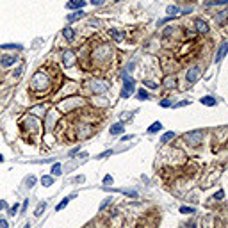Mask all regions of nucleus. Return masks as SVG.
Listing matches in <instances>:
<instances>
[{"mask_svg":"<svg viewBox=\"0 0 228 228\" xmlns=\"http://www.w3.org/2000/svg\"><path fill=\"white\" fill-rule=\"evenodd\" d=\"M16 212H18V203H14V205H13L11 209H9V214H11V216H14Z\"/></svg>","mask_w":228,"mask_h":228,"instance_id":"nucleus-25","label":"nucleus"},{"mask_svg":"<svg viewBox=\"0 0 228 228\" xmlns=\"http://www.w3.org/2000/svg\"><path fill=\"white\" fill-rule=\"evenodd\" d=\"M14 63H16L14 55H5V57H2V61H0V64H2L4 68H9V66H13Z\"/></svg>","mask_w":228,"mask_h":228,"instance_id":"nucleus-6","label":"nucleus"},{"mask_svg":"<svg viewBox=\"0 0 228 228\" xmlns=\"http://www.w3.org/2000/svg\"><path fill=\"white\" fill-rule=\"evenodd\" d=\"M0 162H4V157L2 155H0Z\"/></svg>","mask_w":228,"mask_h":228,"instance_id":"nucleus-37","label":"nucleus"},{"mask_svg":"<svg viewBox=\"0 0 228 228\" xmlns=\"http://www.w3.org/2000/svg\"><path fill=\"white\" fill-rule=\"evenodd\" d=\"M23 228H30V225H29V223H27V225H25V226H23Z\"/></svg>","mask_w":228,"mask_h":228,"instance_id":"nucleus-36","label":"nucleus"},{"mask_svg":"<svg viewBox=\"0 0 228 228\" xmlns=\"http://www.w3.org/2000/svg\"><path fill=\"white\" fill-rule=\"evenodd\" d=\"M45 207H46V203H39V205H38V209H36V216H41V212L45 210Z\"/></svg>","mask_w":228,"mask_h":228,"instance_id":"nucleus-23","label":"nucleus"},{"mask_svg":"<svg viewBox=\"0 0 228 228\" xmlns=\"http://www.w3.org/2000/svg\"><path fill=\"white\" fill-rule=\"evenodd\" d=\"M27 184H29V187H32V185L36 184V178H34V177H29V180H27Z\"/></svg>","mask_w":228,"mask_h":228,"instance_id":"nucleus-28","label":"nucleus"},{"mask_svg":"<svg viewBox=\"0 0 228 228\" xmlns=\"http://www.w3.org/2000/svg\"><path fill=\"white\" fill-rule=\"evenodd\" d=\"M41 184H43L45 187H48V185H52V184H53V178H52V177H48V175H45V177L41 178Z\"/></svg>","mask_w":228,"mask_h":228,"instance_id":"nucleus-17","label":"nucleus"},{"mask_svg":"<svg viewBox=\"0 0 228 228\" xmlns=\"http://www.w3.org/2000/svg\"><path fill=\"white\" fill-rule=\"evenodd\" d=\"M103 2H105V0H91V4H93V5H102Z\"/></svg>","mask_w":228,"mask_h":228,"instance_id":"nucleus-30","label":"nucleus"},{"mask_svg":"<svg viewBox=\"0 0 228 228\" xmlns=\"http://www.w3.org/2000/svg\"><path fill=\"white\" fill-rule=\"evenodd\" d=\"M164 86H166V88H173V86H175V78L166 77V78H164Z\"/></svg>","mask_w":228,"mask_h":228,"instance_id":"nucleus-20","label":"nucleus"},{"mask_svg":"<svg viewBox=\"0 0 228 228\" xmlns=\"http://www.w3.org/2000/svg\"><path fill=\"white\" fill-rule=\"evenodd\" d=\"M63 36H64L66 41H73V38H75V30H73V29H64Z\"/></svg>","mask_w":228,"mask_h":228,"instance_id":"nucleus-10","label":"nucleus"},{"mask_svg":"<svg viewBox=\"0 0 228 228\" xmlns=\"http://www.w3.org/2000/svg\"><path fill=\"white\" fill-rule=\"evenodd\" d=\"M180 212H182V214H192L194 209H192V207H180Z\"/></svg>","mask_w":228,"mask_h":228,"instance_id":"nucleus-21","label":"nucleus"},{"mask_svg":"<svg viewBox=\"0 0 228 228\" xmlns=\"http://www.w3.org/2000/svg\"><path fill=\"white\" fill-rule=\"evenodd\" d=\"M137 98L139 100H148V93H146L144 89H139L137 91Z\"/></svg>","mask_w":228,"mask_h":228,"instance_id":"nucleus-19","label":"nucleus"},{"mask_svg":"<svg viewBox=\"0 0 228 228\" xmlns=\"http://www.w3.org/2000/svg\"><path fill=\"white\" fill-rule=\"evenodd\" d=\"M5 207H7V203H5V202H0V209H5Z\"/></svg>","mask_w":228,"mask_h":228,"instance_id":"nucleus-35","label":"nucleus"},{"mask_svg":"<svg viewBox=\"0 0 228 228\" xmlns=\"http://www.w3.org/2000/svg\"><path fill=\"white\" fill-rule=\"evenodd\" d=\"M160 105H162V107H171L173 103H171V100H162V102H160Z\"/></svg>","mask_w":228,"mask_h":228,"instance_id":"nucleus-27","label":"nucleus"},{"mask_svg":"<svg viewBox=\"0 0 228 228\" xmlns=\"http://www.w3.org/2000/svg\"><path fill=\"white\" fill-rule=\"evenodd\" d=\"M200 73H202V70H200V66H192V68L185 73V80L189 84H194L198 80V77H200Z\"/></svg>","mask_w":228,"mask_h":228,"instance_id":"nucleus-2","label":"nucleus"},{"mask_svg":"<svg viewBox=\"0 0 228 228\" xmlns=\"http://www.w3.org/2000/svg\"><path fill=\"white\" fill-rule=\"evenodd\" d=\"M61 173H63V171H61V164H59V162L52 166V175H53V177H59Z\"/></svg>","mask_w":228,"mask_h":228,"instance_id":"nucleus-15","label":"nucleus"},{"mask_svg":"<svg viewBox=\"0 0 228 228\" xmlns=\"http://www.w3.org/2000/svg\"><path fill=\"white\" fill-rule=\"evenodd\" d=\"M9 225H7V221L5 219H0V228H7Z\"/></svg>","mask_w":228,"mask_h":228,"instance_id":"nucleus-31","label":"nucleus"},{"mask_svg":"<svg viewBox=\"0 0 228 228\" xmlns=\"http://www.w3.org/2000/svg\"><path fill=\"white\" fill-rule=\"evenodd\" d=\"M109 202H111V200H105V202H103L102 205H100V209H105V207H107V205H109Z\"/></svg>","mask_w":228,"mask_h":228,"instance_id":"nucleus-33","label":"nucleus"},{"mask_svg":"<svg viewBox=\"0 0 228 228\" xmlns=\"http://www.w3.org/2000/svg\"><path fill=\"white\" fill-rule=\"evenodd\" d=\"M173 137H175V132H166L162 136V139H160V143H167V141H171Z\"/></svg>","mask_w":228,"mask_h":228,"instance_id":"nucleus-16","label":"nucleus"},{"mask_svg":"<svg viewBox=\"0 0 228 228\" xmlns=\"http://www.w3.org/2000/svg\"><path fill=\"white\" fill-rule=\"evenodd\" d=\"M143 84L146 86V88H150V89H157V84H155V82H152V80H144Z\"/></svg>","mask_w":228,"mask_h":228,"instance_id":"nucleus-22","label":"nucleus"},{"mask_svg":"<svg viewBox=\"0 0 228 228\" xmlns=\"http://www.w3.org/2000/svg\"><path fill=\"white\" fill-rule=\"evenodd\" d=\"M184 139H185V141H187V143H189V144H198V143H200V139H202V132H200V130L185 132Z\"/></svg>","mask_w":228,"mask_h":228,"instance_id":"nucleus-3","label":"nucleus"},{"mask_svg":"<svg viewBox=\"0 0 228 228\" xmlns=\"http://www.w3.org/2000/svg\"><path fill=\"white\" fill-rule=\"evenodd\" d=\"M226 16H228V11H221V13H219V16H217V22L221 23V22H223V20H225Z\"/></svg>","mask_w":228,"mask_h":228,"instance_id":"nucleus-24","label":"nucleus"},{"mask_svg":"<svg viewBox=\"0 0 228 228\" xmlns=\"http://www.w3.org/2000/svg\"><path fill=\"white\" fill-rule=\"evenodd\" d=\"M166 11H167V14H169V16H177L178 14V7H177V5H169Z\"/></svg>","mask_w":228,"mask_h":228,"instance_id":"nucleus-18","label":"nucleus"},{"mask_svg":"<svg viewBox=\"0 0 228 228\" xmlns=\"http://www.w3.org/2000/svg\"><path fill=\"white\" fill-rule=\"evenodd\" d=\"M200 102H202L203 105H207V107H212V105H216V98L214 96H203Z\"/></svg>","mask_w":228,"mask_h":228,"instance_id":"nucleus-11","label":"nucleus"},{"mask_svg":"<svg viewBox=\"0 0 228 228\" xmlns=\"http://www.w3.org/2000/svg\"><path fill=\"white\" fill-rule=\"evenodd\" d=\"M71 198H75V194H73V196H68V198H64V200H63V202H61V203H59V205L55 207V210H63V209H64V207H66V205H68V202H70V200H71Z\"/></svg>","mask_w":228,"mask_h":228,"instance_id":"nucleus-14","label":"nucleus"},{"mask_svg":"<svg viewBox=\"0 0 228 228\" xmlns=\"http://www.w3.org/2000/svg\"><path fill=\"white\" fill-rule=\"evenodd\" d=\"M111 34H112L114 38H116V39H119V38H121V34H119V32H118V30H114V29L111 30Z\"/></svg>","mask_w":228,"mask_h":228,"instance_id":"nucleus-29","label":"nucleus"},{"mask_svg":"<svg viewBox=\"0 0 228 228\" xmlns=\"http://www.w3.org/2000/svg\"><path fill=\"white\" fill-rule=\"evenodd\" d=\"M223 196H225V192L223 191H217L216 194H214V200H223Z\"/></svg>","mask_w":228,"mask_h":228,"instance_id":"nucleus-26","label":"nucleus"},{"mask_svg":"<svg viewBox=\"0 0 228 228\" xmlns=\"http://www.w3.org/2000/svg\"><path fill=\"white\" fill-rule=\"evenodd\" d=\"M226 53H228V41H225L223 45L219 46V50H217V53H216V63H221V61H223Z\"/></svg>","mask_w":228,"mask_h":228,"instance_id":"nucleus-4","label":"nucleus"},{"mask_svg":"<svg viewBox=\"0 0 228 228\" xmlns=\"http://www.w3.org/2000/svg\"><path fill=\"white\" fill-rule=\"evenodd\" d=\"M196 30L202 32V34L209 32V25H207V22H203V20H198V22H196Z\"/></svg>","mask_w":228,"mask_h":228,"instance_id":"nucleus-7","label":"nucleus"},{"mask_svg":"<svg viewBox=\"0 0 228 228\" xmlns=\"http://www.w3.org/2000/svg\"><path fill=\"white\" fill-rule=\"evenodd\" d=\"M123 80H125V84H123V89H121V98H128L134 93V78L125 75Z\"/></svg>","mask_w":228,"mask_h":228,"instance_id":"nucleus-1","label":"nucleus"},{"mask_svg":"<svg viewBox=\"0 0 228 228\" xmlns=\"http://www.w3.org/2000/svg\"><path fill=\"white\" fill-rule=\"evenodd\" d=\"M86 5V0H71V2L66 4V7L68 9H82Z\"/></svg>","mask_w":228,"mask_h":228,"instance_id":"nucleus-5","label":"nucleus"},{"mask_svg":"<svg viewBox=\"0 0 228 228\" xmlns=\"http://www.w3.org/2000/svg\"><path fill=\"white\" fill-rule=\"evenodd\" d=\"M184 228H196V223H189V225L184 226Z\"/></svg>","mask_w":228,"mask_h":228,"instance_id":"nucleus-34","label":"nucleus"},{"mask_svg":"<svg viewBox=\"0 0 228 228\" xmlns=\"http://www.w3.org/2000/svg\"><path fill=\"white\" fill-rule=\"evenodd\" d=\"M80 18H84V11H77V13H73V14H68L66 16V20L68 22H77V20H80Z\"/></svg>","mask_w":228,"mask_h":228,"instance_id":"nucleus-8","label":"nucleus"},{"mask_svg":"<svg viewBox=\"0 0 228 228\" xmlns=\"http://www.w3.org/2000/svg\"><path fill=\"white\" fill-rule=\"evenodd\" d=\"M111 153H112L111 150H107V152H103V153H100V155H98V157H109V155H111Z\"/></svg>","mask_w":228,"mask_h":228,"instance_id":"nucleus-32","label":"nucleus"},{"mask_svg":"<svg viewBox=\"0 0 228 228\" xmlns=\"http://www.w3.org/2000/svg\"><path fill=\"white\" fill-rule=\"evenodd\" d=\"M111 134L112 136H118V134H123V125L121 123H116L111 127Z\"/></svg>","mask_w":228,"mask_h":228,"instance_id":"nucleus-12","label":"nucleus"},{"mask_svg":"<svg viewBox=\"0 0 228 228\" xmlns=\"http://www.w3.org/2000/svg\"><path fill=\"white\" fill-rule=\"evenodd\" d=\"M64 64L66 66H70V64H73L75 63V55H73V52H64Z\"/></svg>","mask_w":228,"mask_h":228,"instance_id":"nucleus-9","label":"nucleus"},{"mask_svg":"<svg viewBox=\"0 0 228 228\" xmlns=\"http://www.w3.org/2000/svg\"><path fill=\"white\" fill-rule=\"evenodd\" d=\"M160 128H162V123H160V121H155V123H152V125H150L148 132H150V134H155V132H159Z\"/></svg>","mask_w":228,"mask_h":228,"instance_id":"nucleus-13","label":"nucleus"},{"mask_svg":"<svg viewBox=\"0 0 228 228\" xmlns=\"http://www.w3.org/2000/svg\"><path fill=\"white\" fill-rule=\"evenodd\" d=\"M114 2H123V0H114Z\"/></svg>","mask_w":228,"mask_h":228,"instance_id":"nucleus-38","label":"nucleus"}]
</instances>
